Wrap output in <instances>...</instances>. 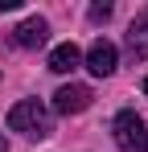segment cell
<instances>
[{
  "label": "cell",
  "instance_id": "2",
  "mask_svg": "<svg viewBox=\"0 0 148 152\" xmlns=\"http://www.w3.org/2000/svg\"><path fill=\"white\" fill-rule=\"evenodd\" d=\"M111 136H115L119 152H148V124L136 111H119L111 119Z\"/></svg>",
  "mask_w": 148,
  "mask_h": 152
},
{
  "label": "cell",
  "instance_id": "5",
  "mask_svg": "<svg viewBox=\"0 0 148 152\" xmlns=\"http://www.w3.org/2000/svg\"><path fill=\"white\" fill-rule=\"evenodd\" d=\"M45 37H49V25L41 21V17H25L21 25L12 29V41H17L21 50H41Z\"/></svg>",
  "mask_w": 148,
  "mask_h": 152
},
{
  "label": "cell",
  "instance_id": "10",
  "mask_svg": "<svg viewBox=\"0 0 148 152\" xmlns=\"http://www.w3.org/2000/svg\"><path fill=\"white\" fill-rule=\"evenodd\" d=\"M0 152H8V144H4V132H0Z\"/></svg>",
  "mask_w": 148,
  "mask_h": 152
},
{
  "label": "cell",
  "instance_id": "11",
  "mask_svg": "<svg viewBox=\"0 0 148 152\" xmlns=\"http://www.w3.org/2000/svg\"><path fill=\"white\" fill-rule=\"evenodd\" d=\"M144 95H148V78H144Z\"/></svg>",
  "mask_w": 148,
  "mask_h": 152
},
{
  "label": "cell",
  "instance_id": "3",
  "mask_svg": "<svg viewBox=\"0 0 148 152\" xmlns=\"http://www.w3.org/2000/svg\"><path fill=\"white\" fill-rule=\"evenodd\" d=\"M115 62H119V50L107 41V37H99L95 45L86 50V70L95 78H107V74H115Z\"/></svg>",
  "mask_w": 148,
  "mask_h": 152
},
{
  "label": "cell",
  "instance_id": "4",
  "mask_svg": "<svg viewBox=\"0 0 148 152\" xmlns=\"http://www.w3.org/2000/svg\"><path fill=\"white\" fill-rule=\"evenodd\" d=\"M91 99H95V95H91V86H62V91H58V95H53V111H58V115H78V111H86V107H91Z\"/></svg>",
  "mask_w": 148,
  "mask_h": 152
},
{
  "label": "cell",
  "instance_id": "1",
  "mask_svg": "<svg viewBox=\"0 0 148 152\" xmlns=\"http://www.w3.org/2000/svg\"><path fill=\"white\" fill-rule=\"evenodd\" d=\"M8 127L12 132H21L29 140H45L49 132H53V119H49V107L37 99H21L12 111H8Z\"/></svg>",
  "mask_w": 148,
  "mask_h": 152
},
{
  "label": "cell",
  "instance_id": "8",
  "mask_svg": "<svg viewBox=\"0 0 148 152\" xmlns=\"http://www.w3.org/2000/svg\"><path fill=\"white\" fill-rule=\"evenodd\" d=\"M111 17V4H91V21H107Z\"/></svg>",
  "mask_w": 148,
  "mask_h": 152
},
{
  "label": "cell",
  "instance_id": "6",
  "mask_svg": "<svg viewBox=\"0 0 148 152\" xmlns=\"http://www.w3.org/2000/svg\"><path fill=\"white\" fill-rule=\"evenodd\" d=\"M127 53L140 62V58H148V8H140L136 12V21L127 25Z\"/></svg>",
  "mask_w": 148,
  "mask_h": 152
},
{
  "label": "cell",
  "instance_id": "7",
  "mask_svg": "<svg viewBox=\"0 0 148 152\" xmlns=\"http://www.w3.org/2000/svg\"><path fill=\"white\" fill-rule=\"evenodd\" d=\"M78 62H82V53H78L74 41H62V45L49 50V70L53 74H70V70H78Z\"/></svg>",
  "mask_w": 148,
  "mask_h": 152
},
{
  "label": "cell",
  "instance_id": "9",
  "mask_svg": "<svg viewBox=\"0 0 148 152\" xmlns=\"http://www.w3.org/2000/svg\"><path fill=\"white\" fill-rule=\"evenodd\" d=\"M12 8H21V0H0V12H12Z\"/></svg>",
  "mask_w": 148,
  "mask_h": 152
}]
</instances>
